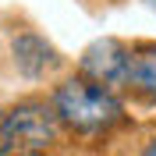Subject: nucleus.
Listing matches in <instances>:
<instances>
[{
  "instance_id": "1",
  "label": "nucleus",
  "mask_w": 156,
  "mask_h": 156,
  "mask_svg": "<svg viewBox=\"0 0 156 156\" xmlns=\"http://www.w3.org/2000/svg\"><path fill=\"white\" fill-rule=\"evenodd\" d=\"M53 114H57L60 124H68L71 131H82V135H96V131H107L114 128L124 107L121 99L110 92V89L89 82V78H68L60 82L57 92H53Z\"/></svg>"
},
{
  "instance_id": "2",
  "label": "nucleus",
  "mask_w": 156,
  "mask_h": 156,
  "mask_svg": "<svg viewBox=\"0 0 156 156\" xmlns=\"http://www.w3.org/2000/svg\"><path fill=\"white\" fill-rule=\"evenodd\" d=\"M57 114L53 107L39 103V99H25L18 107L4 114V142L7 153L14 156H39L57 142Z\"/></svg>"
},
{
  "instance_id": "3",
  "label": "nucleus",
  "mask_w": 156,
  "mask_h": 156,
  "mask_svg": "<svg viewBox=\"0 0 156 156\" xmlns=\"http://www.w3.org/2000/svg\"><path fill=\"white\" fill-rule=\"evenodd\" d=\"M128 64H131V50L121 43V39H96L89 43L78 68H82V78L96 82V85L110 89V85H124L128 78Z\"/></svg>"
},
{
  "instance_id": "4",
  "label": "nucleus",
  "mask_w": 156,
  "mask_h": 156,
  "mask_svg": "<svg viewBox=\"0 0 156 156\" xmlns=\"http://www.w3.org/2000/svg\"><path fill=\"white\" fill-rule=\"evenodd\" d=\"M11 53H14V68L25 78H43L53 64H57L53 46H50L43 36H36V32H21V36L14 39Z\"/></svg>"
},
{
  "instance_id": "5",
  "label": "nucleus",
  "mask_w": 156,
  "mask_h": 156,
  "mask_svg": "<svg viewBox=\"0 0 156 156\" xmlns=\"http://www.w3.org/2000/svg\"><path fill=\"white\" fill-rule=\"evenodd\" d=\"M124 85H131L135 92L156 99V46H146V50H135L131 53Z\"/></svg>"
},
{
  "instance_id": "6",
  "label": "nucleus",
  "mask_w": 156,
  "mask_h": 156,
  "mask_svg": "<svg viewBox=\"0 0 156 156\" xmlns=\"http://www.w3.org/2000/svg\"><path fill=\"white\" fill-rule=\"evenodd\" d=\"M0 156H7V142H4V110H0Z\"/></svg>"
},
{
  "instance_id": "7",
  "label": "nucleus",
  "mask_w": 156,
  "mask_h": 156,
  "mask_svg": "<svg viewBox=\"0 0 156 156\" xmlns=\"http://www.w3.org/2000/svg\"><path fill=\"white\" fill-rule=\"evenodd\" d=\"M142 156H156V138H153V142H149L146 149H142Z\"/></svg>"
},
{
  "instance_id": "8",
  "label": "nucleus",
  "mask_w": 156,
  "mask_h": 156,
  "mask_svg": "<svg viewBox=\"0 0 156 156\" xmlns=\"http://www.w3.org/2000/svg\"><path fill=\"white\" fill-rule=\"evenodd\" d=\"M149 4H156V0H149Z\"/></svg>"
}]
</instances>
